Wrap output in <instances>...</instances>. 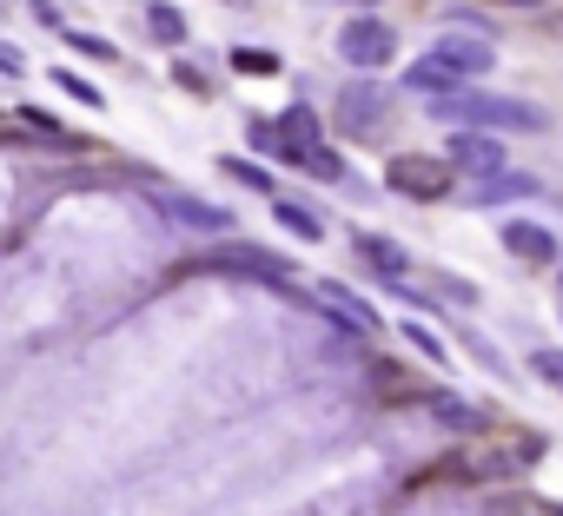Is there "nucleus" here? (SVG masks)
<instances>
[{"label":"nucleus","instance_id":"nucleus-1","mask_svg":"<svg viewBox=\"0 0 563 516\" xmlns=\"http://www.w3.org/2000/svg\"><path fill=\"white\" fill-rule=\"evenodd\" d=\"M438 120H464V126H510V133H543L550 120H543V106H530V100H504V93H451V100H438Z\"/></svg>","mask_w":563,"mask_h":516},{"label":"nucleus","instance_id":"nucleus-2","mask_svg":"<svg viewBox=\"0 0 563 516\" xmlns=\"http://www.w3.org/2000/svg\"><path fill=\"white\" fill-rule=\"evenodd\" d=\"M199 272H232V279H258V285H286L292 279V266L278 251H265V245H212V251H199Z\"/></svg>","mask_w":563,"mask_h":516},{"label":"nucleus","instance_id":"nucleus-3","mask_svg":"<svg viewBox=\"0 0 563 516\" xmlns=\"http://www.w3.org/2000/svg\"><path fill=\"white\" fill-rule=\"evenodd\" d=\"M451 186H457L451 159H431V153H398V159H391V192H398V199L438 205V199H451Z\"/></svg>","mask_w":563,"mask_h":516},{"label":"nucleus","instance_id":"nucleus-4","mask_svg":"<svg viewBox=\"0 0 563 516\" xmlns=\"http://www.w3.org/2000/svg\"><path fill=\"white\" fill-rule=\"evenodd\" d=\"M391 54H398V34L385 27V21H345L339 27V60L345 67H358V74H372V67H391Z\"/></svg>","mask_w":563,"mask_h":516},{"label":"nucleus","instance_id":"nucleus-5","mask_svg":"<svg viewBox=\"0 0 563 516\" xmlns=\"http://www.w3.org/2000/svg\"><path fill=\"white\" fill-rule=\"evenodd\" d=\"M497 238H504L510 258H523V266H556V232L537 225V218H504Z\"/></svg>","mask_w":563,"mask_h":516},{"label":"nucleus","instance_id":"nucleus-6","mask_svg":"<svg viewBox=\"0 0 563 516\" xmlns=\"http://www.w3.org/2000/svg\"><path fill=\"white\" fill-rule=\"evenodd\" d=\"M431 60H438V67H451L457 80H477V74H490V67H497L490 41H477V34H444V41L431 47Z\"/></svg>","mask_w":563,"mask_h":516},{"label":"nucleus","instance_id":"nucleus-7","mask_svg":"<svg viewBox=\"0 0 563 516\" xmlns=\"http://www.w3.org/2000/svg\"><path fill=\"white\" fill-rule=\"evenodd\" d=\"M385 113H391V93H385L378 80H352V87L339 93V126H352V133H372Z\"/></svg>","mask_w":563,"mask_h":516},{"label":"nucleus","instance_id":"nucleus-8","mask_svg":"<svg viewBox=\"0 0 563 516\" xmlns=\"http://www.w3.org/2000/svg\"><path fill=\"white\" fill-rule=\"evenodd\" d=\"M153 205H159V212H166L173 225H186V232H225V225H232V212H225V205H212V199H186V192H159Z\"/></svg>","mask_w":563,"mask_h":516},{"label":"nucleus","instance_id":"nucleus-9","mask_svg":"<svg viewBox=\"0 0 563 516\" xmlns=\"http://www.w3.org/2000/svg\"><path fill=\"white\" fill-rule=\"evenodd\" d=\"M352 251L365 258V266L385 279V285H405V272H411V258H405V245H391V238H378V232H358L352 238Z\"/></svg>","mask_w":563,"mask_h":516},{"label":"nucleus","instance_id":"nucleus-10","mask_svg":"<svg viewBox=\"0 0 563 516\" xmlns=\"http://www.w3.org/2000/svg\"><path fill=\"white\" fill-rule=\"evenodd\" d=\"M451 172H504L497 139H484V133H457V139H451Z\"/></svg>","mask_w":563,"mask_h":516},{"label":"nucleus","instance_id":"nucleus-11","mask_svg":"<svg viewBox=\"0 0 563 516\" xmlns=\"http://www.w3.org/2000/svg\"><path fill=\"white\" fill-rule=\"evenodd\" d=\"M405 87H411V93H438V100H451V93H464V80H457L451 67H438L431 54H424L418 67H405Z\"/></svg>","mask_w":563,"mask_h":516},{"label":"nucleus","instance_id":"nucleus-12","mask_svg":"<svg viewBox=\"0 0 563 516\" xmlns=\"http://www.w3.org/2000/svg\"><path fill=\"white\" fill-rule=\"evenodd\" d=\"M325 305H332L345 325H358V332H378V312H372L358 292H345V285H325Z\"/></svg>","mask_w":563,"mask_h":516},{"label":"nucleus","instance_id":"nucleus-13","mask_svg":"<svg viewBox=\"0 0 563 516\" xmlns=\"http://www.w3.org/2000/svg\"><path fill=\"white\" fill-rule=\"evenodd\" d=\"M146 34H153V41H166V47H179V41H186V21H179V8L153 0V8H146Z\"/></svg>","mask_w":563,"mask_h":516},{"label":"nucleus","instance_id":"nucleus-14","mask_svg":"<svg viewBox=\"0 0 563 516\" xmlns=\"http://www.w3.org/2000/svg\"><path fill=\"white\" fill-rule=\"evenodd\" d=\"M272 212H278V225H292L299 238H319L325 225H319V212L312 205H299V199H272Z\"/></svg>","mask_w":563,"mask_h":516},{"label":"nucleus","instance_id":"nucleus-15","mask_svg":"<svg viewBox=\"0 0 563 516\" xmlns=\"http://www.w3.org/2000/svg\"><path fill=\"white\" fill-rule=\"evenodd\" d=\"M232 67H239V74H252V80H272V74H278V54H265V47H239V54H232Z\"/></svg>","mask_w":563,"mask_h":516},{"label":"nucleus","instance_id":"nucleus-16","mask_svg":"<svg viewBox=\"0 0 563 516\" xmlns=\"http://www.w3.org/2000/svg\"><path fill=\"white\" fill-rule=\"evenodd\" d=\"M431 411H438V424H451V430H477V411L457 404V397H431Z\"/></svg>","mask_w":563,"mask_h":516},{"label":"nucleus","instance_id":"nucleus-17","mask_svg":"<svg viewBox=\"0 0 563 516\" xmlns=\"http://www.w3.org/2000/svg\"><path fill=\"white\" fill-rule=\"evenodd\" d=\"M219 172H232V179H239V186H252V192H272V179H265L252 159H239V153H232V159H219Z\"/></svg>","mask_w":563,"mask_h":516},{"label":"nucleus","instance_id":"nucleus-18","mask_svg":"<svg viewBox=\"0 0 563 516\" xmlns=\"http://www.w3.org/2000/svg\"><path fill=\"white\" fill-rule=\"evenodd\" d=\"M299 159H306V166H312L319 179H345V166H339V153H332V146H306Z\"/></svg>","mask_w":563,"mask_h":516},{"label":"nucleus","instance_id":"nucleus-19","mask_svg":"<svg viewBox=\"0 0 563 516\" xmlns=\"http://www.w3.org/2000/svg\"><path fill=\"white\" fill-rule=\"evenodd\" d=\"M530 371H537L550 391H563V351H530Z\"/></svg>","mask_w":563,"mask_h":516},{"label":"nucleus","instance_id":"nucleus-20","mask_svg":"<svg viewBox=\"0 0 563 516\" xmlns=\"http://www.w3.org/2000/svg\"><path fill=\"white\" fill-rule=\"evenodd\" d=\"M504 192H537V179H484L477 186V199L490 205V199H504Z\"/></svg>","mask_w":563,"mask_h":516},{"label":"nucleus","instance_id":"nucleus-21","mask_svg":"<svg viewBox=\"0 0 563 516\" xmlns=\"http://www.w3.org/2000/svg\"><path fill=\"white\" fill-rule=\"evenodd\" d=\"M54 80H60V87H67V93H74V100H87V106H100V87H87V80H80V74H67V67H60V74H54Z\"/></svg>","mask_w":563,"mask_h":516},{"label":"nucleus","instance_id":"nucleus-22","mask_svg":"<svg viewBox=\"0 0 563 516\" xmlns=\"http://www.w3.org/2000/svg\"><path fill=\"white\" fill-rule=\"evenodd\" d=\"M405 338H411V345H418V351H424V358H438V364H444V345H438V338H431V332H424V325H405Z\"/></svg>","mask_w":563,"mask_h":516},{"label":"nucleus","instance_id":"nucleus-23","mask_svg":"<svg viewBox=\"0 0 563 516\" xmlns=\"http://www.w3.org/2000/svg\"><path fill=\"white\" fill-rule=\"evenodd\" d=\"M67 41H74L80 54H93V60H113V47H107V41H87V34H67Z\"/></svg>","mask_w":563,"mask_h":516},{"label":"nucleus","instance_id":"nucleus-24","mask_svg":"<svg viewBox=\"0 0 563 516\" xmlns=\"http://www.w3.org/2000/svg\"><path fill=\"white\" fill-rule=\"evenodd\" d=\"M556 285H563V279H556Z\"/></svg>","mask_w":563,"mask_h":516}]
</instances>
